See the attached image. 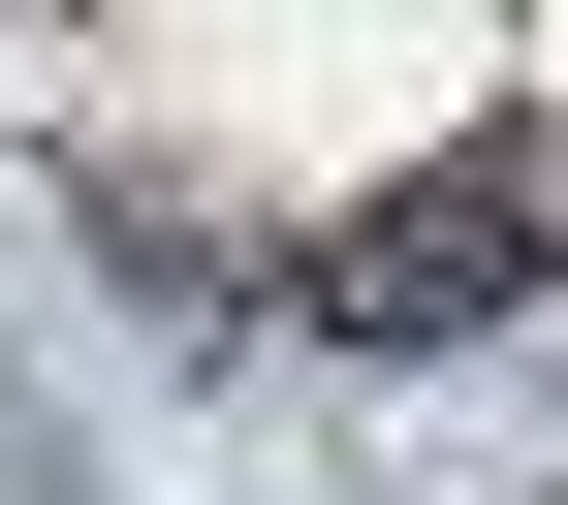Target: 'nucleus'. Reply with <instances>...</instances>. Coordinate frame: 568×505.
<instances>
[{
	"label": "nucleus",
	"instance_id": "obj_1",
	"mask_svg": "<svg viewBox=\"0 0 568 505\" xmlns=\"http://www.w3.org/2000/svg\"><path fill=\"white\" fill-rule=\"evenodd\" d=\"M537 253H568V190H537V159H474V190H410V222H347V253H316V347H474Z\"/></svg>",
	"mask_w": 568,
	"mask_h": 505
}]
</instances>
